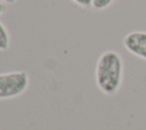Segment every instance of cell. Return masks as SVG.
Here are the masks:
<instances>
[{"mask_svg":"<svg viewBox=\"0 0 146 130\" xmlns=\"http://www.w3.org/2000/svg\"><path fill=\"white\" fill-rule=\"evenodd\" d=\"M9 47V35L2 23H0V50H7Z\"/></svg>","mask_w":146,"mask_h":130,"instance_id":"277c9868","label":"cell"},{"mask_svg":"<svg viewBox=\"0 0 146 130\" xmlns=\"http://www.w3.org/2000/svg\"><path fill=\"white\" fill-rule=\"evenodd\" d=\"M114 0H92V7L95 9H98V10H102V9H105L107 8Z\"/></svg>","mask_w":146,"mask_h":130,"instance_id":"5b68a950","label":"cell"},{"mask_svg":"<svg viewBox=\"0 0 146 130\" xmlns=\"http://www.w3.org/2000/svg\"><path fill=\"white\" fill-rule=\"evenodd\" d=\"M124 48L132 55L146 60V31H133L123 39Z\"/></svg>","mask_w":146,"mask_h":130,"instance_id":"3957f363","label":"cell"},{"mask_svg":"<svg viewBox=\"0 0 146 130\" xmlns=\"http://www.w3.org/2000/svg\"><path fill=\"white\" fill-rule=\"evenodd\" d=\"M29 86V76L25 72H11L0 74V99L17 97Z\"/></svg>","mask_w":146,"mask_h":130,"instance_id":"7a4b0ae2","label":"cell"},{"mask_svg":"<svg viewBox=\"0 0 146 130\" xmlns=\"http://www.w3.org/2000/svg\"><path fill=\"white\" fill-rule=\"evenodd\" d=\"M3 10H5V6L0 2V14H2V13H3Z\"/></svg>","mask_w":146,"mask_h":130,"instance_id":"52a82bcc","label":"cell"},{"mask_svg":"<svg viewBox=\"0 0 146 130\" xmlns=\"http://www.w3.org/2000/svg\"><path fill=\"white\" fill-rule=\"evenodd\" d=\"M74 2H76L79 6L82 7H88L90 5H92V0H73Z\"/></svg>","mask_w":146,"mask_h":130,"instance_id":"8992f818","label":"cell"},{"mask_svg":"<svg viewBox=\"0 0 146 130\" xmlns=\"http://www.w3.org/2000/svg\"><path fill=\"white\" fill-rule=\"evenodd\" d=\"M123 59L119 52L107 50L100 55L96 66V83L99 90L108 96L116 94L122 84Z\"/></svg>","mask_w":146,"mask_h":130,"instance_id":"6da1fadb","label":"cell"},{"mask_svg":"<svg viewBox=\"0 0 146 130\" xmlns=\"http://www.w3.org/2000/svg\"><path fill=\"white\" fill-rule=\"evenodd\" d=\"M5 2H7V3H14L16 0H3Z\"/></svg>","mask_w":146,"mask_h":130,"instance_id":"ba28073f","label":"cell"}]
</instances>
